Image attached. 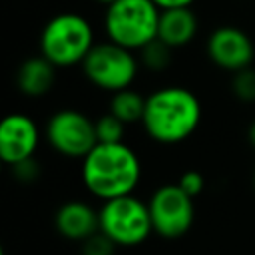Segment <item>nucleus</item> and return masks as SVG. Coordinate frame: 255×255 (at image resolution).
<instances>
[{"label": "nucleus", "instance_id": "nucleus-12", "mask_svg": "<svg viewBox=\"0 0 255 255\" xmlns=\"http://www.w3.org/2000/svg\"><path fill=\"white\" fill-rule=\"evenodd\" d=\"M197 16L191 8H171L161 10L159 16V30L157 38L167 44L169 48H183L187 46L197 34Z\"/></svg>", "mask_w": 255, "mask_h": 255}, {"label": "nucleus", "instance_id": "nucleus-22", "mask_svg": "<svg viewBox=\"0 0 255 255\" xmlns=\"http://www.w3.org/2000/svg\"><path fill=\"white\" fill-rule=\"evenodd\" d=\"M247 141L251 143V147L255 149V120L249 124V128H247Z\"/></svg>", "mask_w": 255, "mask_h": 255}, {"label": "nucleus", "instance_id": "nucleus-6", "mask_svg": "<svg viewBox=\"0 0 255 255\" xmlns=\"http://www.w3.org/2000/svg\"><path fill=\"white\" fill-rule=\"evenodd\" d=\"M137 68L139 60L135 54L110 40L96 44L82 62V70L88 82L110 94L131 88L137 76Z\"/></svg>", "mask_w": 255, "mask_h": 255}, {"label": "nucleus", "instance_id": "nucleus-16", "mask_svg": "<svg viewBox=\"0 0 255 255\" xmlns=\"http://www.w3.org/2000/svg\"><path fill=\"white\" fill-rule=\"evenodd\" d=\"M126 135V124L114 114H104L96 120V137L98 143H122Z\"/></svg>", "mask_w": 255, "mask_h": 255}, {"label": "nucleus", "instance_id": "nucleus-19", "mask_svg": "<svg viewBox=\"0 0 255 255\" xmlns=\"http://www.w3.org/2000/svg\"><path fill=\"white\" fill-rule=\"evenodd\" d=\"M177 185L189 195V197H197L203 189H205V177H203V173L201 171H195V169H187V171H183L181 173V177H179V181H177Z\"/></svg>", "mask_w": 255, "mask_h": 255}, {"label": "nucleus", "instance_id": "nucleus-11", "mask_svg": "<svg viewBox=\"0 0 255 255\" xmlns=\"http://www.w3.org/2000/svg\"><path fill=\"white\" fill-rule=\"evenodd\" d=\"M54 225L62 237L84 243L88 237L100 231V213L90 203L72 199L58 207Z\"/></svg>", "mask_w": 255, "mask_h": 255}, {"label": "nucleus", "instance_id": "nucleus-23", "mask_svg": "<svg viewBox=\"0 0 255 255\" xmlns=\"http://www.w3.org/2000/svg\"><path fill=\"white\" fill-rule=\"evenodd\" d=\"M98 2H100V4H106V6H110V4H114L116 0H98Z\"/></svg>", "mask_w": 255, "mask_h": 255}, {"label": "nucleus", "instance_id": "nucleus-14", "mask_svg": "<svg viewBox=\"0 0 255 255\" xmlns=\"http://www.w3.org/2000/svg\"><path fill=\"white\" fill-rule=\"evenodd\" d=\"M145 100H147V96H141L133 88H126V90H120V92L112 94L108 112L114 114L116 118H120L126 126L128 124H135V122L143 120Z\"/></svg>", "mask_w": 255, "mask_h": 255}, {"label": "nucleus", "instance_id": "nucleus-21", "mask_svg": "<svg viewBox=\"0 0 255 255\" xmlns=\"http://www.w3.org/2000/svg\"><path fill=\"white\" fill-rule=\"evenodd\" d=\"M159 10H171V8H191L195 0H151Z\"/></svg>", "mask_w": 255, "mask_h": 255}, {"label": "nucleus", "instance_id": "nucleus-17", "mask_svg": "<svg viewBox=\"0 0 255 255\" xmlns=\"http://www.w3.org/2000/svg\"><path fill=\"white\" fill-rule=\"evenodd\" d=\"M231 92L241 102H255V70L245 68L241 72H235L231 80Z\"/></svg>", "mask_w": 255, "mask_h": 255}, {"label": "nucleus", "instance_id": "nucleus-18", "mask_svg": "<svg viewBox=\"0 0 255 255\" xmlns=\"http://www.w3.org/2000/svg\"><path fill=\"white\" fill-rule=\"evenodd\" d=\"M116 247L118 245L110 237H106L102 231H98L82 243V255H114Z\"/></svg>", "mask_w": 255, "mask_h": 255}, {"label": "nucleus", "instance_id": "nucleus-24", "mask_svg": "<svg viewBox=\"0 0 255 255\" xmlns=\"http://www.w3.org/2000/svg\"><path fill=\"white\" fill-rule=\"evenodd\" d=\"M253 185H255V173H253Z\"/></svg>", "mask_w": 255, "mask_h": 255}, {"label": "nucleus", "instance_id": "nucleus-20", "mask_svg": "<svg viewBox=\"0 0 255 255\" xmlns=\"http://www.w3.org/2000/svg\"><path fill=\"white\" fill-rule=\"evenodd\" d=\"M12 173L18 181H24V183H32L38 179L40 175V165L34 157L26 159V161H20L18 165H12Z\"/></svg>", "mask_w": 255, "mask_h": 255}, {"label": "nucleus", "instance_id": "nucleus-1", "mask_svg": "<svg viewBox=\"0 0 255 255\" xmlns=\"http://www.w3.org/2000/svg\"><path fill=\"white\" fill-rule=\"evenodd\" d=\"M141 179V161L128 143H98L82 159V183L100 201L131 195Z\"/></svg>", "mask_w": 255, "mask_h": 255}, {"label": "nucleus", "instance_id": "nucleus-3", "mask_svg": "<svg viewBox=\"0 0 255 255\" xmlns=\"http://www.w3.org/2000/svg\"><path fill=\"white\" fill-rule=\"evenodd\" d=\"M94 46L92 24L76 12H62L50 18L40 34V54L56 68L82 66Z\"/></svg>", "mask_w": 255, "mask_h": 255}, {"label": "nucleus", "instance_id": "nucleus-5", "mask_svg": "<svg viewBox=\"0 0 255 255\" xmlns=\"http://www.w3.org/2000/svg\"><path fill=\"white\" fill-rule=\"evenodd\" d=\"M98 213L100 231L110 237L118 247L141 245L153 233L149 205L133 193L102 201Z\"/></svg>", "mask_w": 255, "mask_h": 255}, {"label": "nucleus", "instance_id": "nucleus-8", "mask_svg": "<svg viewBox=\"0 0 255 255\" xmlns=\"http://www.w3.org/2000/svg\"><path fill=\"white\" fill-rule=\"evenodd\" d=\"M149 215L153 233L163 239H179L183 237L195 219L193 197H189L177 183H167L157 187L149 201Z\"/></svg>", "mask_w": 255, "mask_h": 255}, {"label": "nucleus", "instance_id": "nucleus-2", "mask_svg": "<svg viewBox=\"0 0 255 255\" xmlns=\"http://www.w3.org/2000/svg\"><path fill=\"white\" fill-rule=\"evenodd\" d=\"M201 122V104L197 96L183 86H163L145 100L143 129L165 145L181 143L191 137Z\"/></svg>", "mask_w": 255, "mask_h": 255}, {"label": "nucleus", "instance_id": "nucleus-9", "mask_svg": "<svg viewBox=\"0 0 255 255\" xmlns=\"http://www.w3.org/2000/svg\"><path fill=\"white\" fill-rule=\"evenodd\" d=\"M207 56L217 68L235 74L251 68L255 48L243 30L235 26H219L207 38Z\"/></svg>", "mask_w": 255, "mask_h": 255}, {"label": "nucleus", "instance_id": "nucleus-7", "mask_svg": "<svg viewBox=\"0 0 255 255\" xmlns=\"http://www.w3.org/2000/svg\"><path fill=\"white\" fill-rule=\"evenodd\" d=\"M46 137L54 151L74 159H84L98 145L96 122L74 108L52 114L46 124Z\"/></svg>", "mask_w": 255, "mask_h": 255}, {"label": "nucleus", "instance_id": "nucleus-13", "mask_svg": "<svg viewBox=\"0 0 255 255\" xmlns=\"http://www.w3.org/2000/svg\"><path fill=\"white\" fill-rule=\"evenodd\" d=\"M56 82V66L42 54L24 60L16 72V86L28 98L46 96Z\"/></svg>", "mask_w": 255, "mask_h": 255}, {"label": "nucleus", "instance_id": "nucleus-10", "mask_svg": "<svg viewBox=\"0 0 255 255\" xmlns=\"http://www.w3.org/2000/svg\"><path fill=\"white\" fill-rule=\"evenodd\" d=\"M40 145L38 124L26 114H8L0 122V157L6 165H18L34 157Z\"/></svg>", "mask_w": 255, "mask_h": 255}, {"label": "nucleus", "instance_id": "nucleus-4", "mask_svg": "<svg viewBox=\"0 0 255 255\" xmlns=\"http://www.w3.org/2000/svg\"><path fill=\"white\" fill-rule=\"evenodd\" d=\"M161 10L151 0H116L106 6L104 30L110 42L139 52L157 38Z\"/></svg>", "mask_w": 255, "mask_h": 255}, {"label": "nucleus", "instance_id": "nucleus-15", "mask_svg": "<svg viewBox=\"0 0 255 255\" xmlns=\"http://www.w3.org/2000/svg\"><path fill=\"white\" fill-rule=\"evenodd\" d=\"M171 52L173 48H169L159 38H155L153 42H149L139 50V62L151 72H161L171 64Z\"/></svg>", "mask_w": 255, "mask_h": 255}]
</instances>
